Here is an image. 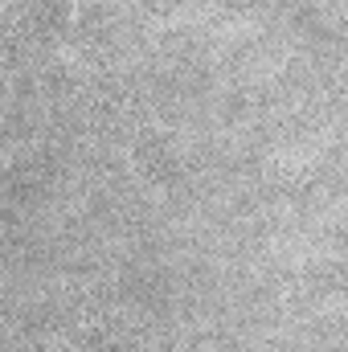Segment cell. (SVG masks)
Returning <instances> with one entry per match:
<instances>
[{"mask_svg": "<svg viewBox=\"0 0 348 352\" xmlns=\"http://www.w3.org/2000/svg\"><path fill=\"white\" fill-rule=\"evenodd\" d=\"M111 25H115V21H111V8H107V4H87L83 16H78V37L90 41V45H94V41H107V37H111Z\"/></svg>", "mask_w": 348, "mask_h": 352, "instance_id": "obj_4", "label": "cell"}, {"mask_svg": "<svg viewBox=\"0 0 348 352\" xmlns=\"http://www.w3.org/2000/svg\"><path fill=\"white\" fill-rule=\"evenodd\" d=\"M123 299L131 307H144V311H164L168 307V278L164 270H144V266H131L123 274Z\"/></svg>", "mask_w": 348, "mask_h": 352, "instance_id": "obj_2", "label": "cell"}, {"mask_svg": "<svg viewBox=\"0 0 348 352\" xmlns=\"http://www.w3.org/2000/svg\"><path fill=\"white\" fill-rule=\"evenodd\" d=\"M246 111H250V94H246V90L226 94V102H221V119H226V123H242Z\"/></svg>", "mask_w": 348, "mask_h": 352, "instance_id": "obj_5", "label": "cell"}, {"mask_svg": "<svg viewBox=\"0 0 348 352\" xmlns=\"http://www.w3.org/2000/svg\"><path fill=\"white\" fill-rule=\"evenodd\" d=\"M345 4H348V0H345Z\"/></svg>", "mask_w": 348, "mask_h": 352, "instance_id": "obj_7", "label": "cell"}, {"mask_svg": "<svg viewBox=\"0 0 348 352\" xmlns=\"http://www.w3.org/2000/svg\"><path fill=\"white\" fill-rule=\"evenodd\" d=\"M135 160H140V168L148 173V180H156V184L176 188V184L184 180V164L173 156L168 140L156 135V131H144V135L135 140Z\"/></svg>", "mask_w": 348, "mask_h": 352, "instance_id": "obj_1", "label": "cell"}, {"mask_svg": "<svg viewBox=\"0 0 348 352\" xmlns=\"http://www.w3.org/2000/svg\"><path fill=\"white\" fill-rule=\"evenodd\" d=\"M332 242H336V250H348V226H336L332 230Z\"/></svg>", "mask_w": 348, "mask_h": 352, "instance_id": "obj_6", "label": "cell"}, {"mask_svg": "<svg viewBox=\"0 0 348 352\" xmlns=\"http://www.w3.org/2000/svg\"><path fill=\"white\" fill-rule=\"evenodd\" d=\"M303 283L316 295H348V263H312L303 270Z\"/></svg>", "mask_w": 348, "mask_h": 352, "instance_id": "obj_3", "label": "cell"}]
</instances>
